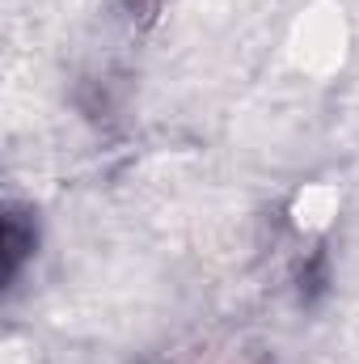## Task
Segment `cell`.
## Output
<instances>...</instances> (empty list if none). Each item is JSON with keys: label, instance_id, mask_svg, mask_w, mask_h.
<instances>
[{"label": "cell", "instance_id": "obj_1", "mask_svg": "<svg viewBox=\"0 0 359 364\" xmlns=\"http://www.w3.org/2000/svg\"><path fill=\"white\" fill-rule=\"evenodd\" d=\"M0 246H4V279H13V275L21 272V263L30 259V250H34V225L26 220V212H17V208L4 212V220H0Z\"/></svg>", "mask_w": 359, "mask_h": 364}, {"label": "cell", "instance_id": "obj_2", "mask_svg": "<svg viewBox=\"0 0 359 364\" xmlns=\"http://www.w3.org/2000/svg\"><path fill=\"white\" fill-rule=\"evenodd\" d=\"M131 9L148 21V17H157V9H161V0H131Z\"/></svg>", "mask_w": 359, "mask_h": 364}]
</instances>
